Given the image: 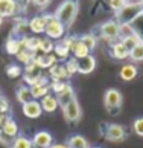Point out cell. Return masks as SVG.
<instances>
[{"label":"cell","instance_id":"277c9868","mask_svg":"<svg viewBox=\"0 0 143 148\" xmlns=\"http://www.w3.org/2000/svg\"><path fill=\"white\" fill-rule=\"evenodd\" d=\"M122 93L117 89H108L104 95V104H105V108L110 113H116L117 110H120L122 107Z\"/></svg>","mask_w":143,"mask_h":148},{"label":"cell","instance_id":"d4e9b609","mask_svg":"<svg viewBox=\"0 0 143 148\" xmlns=\"http://www.w3.org/2000/svg\"><path fill=\"white\" fill-rule=\"evenodd\" d=\"M15 95H17L18 102H21V106L31 102V101H34V96H32V92H31L29 86H20L17 89V93H15Z\"/></svg>","mask_w":143,"mask_h":148},{"label":"cell","instance_id":"8fae6325","mask_svg":"<svg viewBox=\"0 0 143 148\" xmlns=\"http://www.w3.org/2000/svg\"><path fill=\"white\" fill-rule=\"evenodd\" d=\"M32 63H35L38 67H41V69H50L53 64H57V58H55L53 55V52L52 53H44V52H37L34 53V61Z\"/></svg>","mask_w":143,"mask_h":148},{"label":"cell","instance_id":"60d3db41","mask_svg":"<svg viewBox=\"0 0 143 148\" xmlns=\"http://www.w3.org/2000/svg\"><path fill=\"white\" fill-rule=\"evenodd\" d=\"M2 23H3V17L0 15V26H2Z\"/></svg>","mask_w":143,"mask_h":148},{"label":"cell","instance_id":"f1b7e54d","mask_svg":"<svg viewBox=\"0 0 143 148\" xmlns=\"http://www.w3.org/2000/svg\"><path fill=\"white\" fill-rule=\"evenodd\" d=\"M129 58L133 60V61H143V41L139 43V45L129 52Z\"/></svg>","mask_w":143,"mask_h":148},{"label":"cell","instance_id":"1f68e13d","mask_svg":"<svg viewBox=\"0 0 143 148\" xmlns=\"http://www.w3.org/2000/svg\"><path fill=\"white\" fill-rule=\"evenodd\" d=\"M53 41L50 40V38H41V46H40V51L38 52H44V53H52L53 52Z\"/></svg>","mask_w":143,"mask_h":148},{"label":"cell","instance_id":"4dcf8cb0","mask_svg":"<svg viewBox=\"0 0 143 148\" xmlns=\"http://www.w3.org/2000/svg\"><path fill=\"white\" fill-rule=\"evenodd\" d=\"M6 75L9 76V78H18V76H21L23 75V69L20 67V66H17V64H11V66H8L6 67Z\"/></svg>","mask_w":143,"mask_h":148},{"label":"cell","instance_id":"4316f807","mask_svg":"<svg viewBox=\"0 0 143 148\" xmlns=\"http://www.w3.org/2000/svg\"><path fill=\"white\" fill-rule=\"evenodd\" d=\"M11 148H34V144H32V139L26 136H17L11 144Z\"/></svg>","mask_w":143,"mask_h":148},{"label":"cell","instance_id":"7c38bea8","mask_svg":"<svg viewBox=\"0 0 143 148\" xmlns=\"http://www.w3.org/2000/svg\"><path fill=\"white\" fill-rule=\"evenodd\" d=\"M47 20H49V14L47 15H35L29 20V29L34 34H44L46 32V26H47Z\"/></svg>","mask_w":143,"mask_h":148},{"label":"cell","instance_id":"8d00e7d4","mask_svg":"<svg viewBox=\"0 0 143 148\" xmlns=\"http://www.w3.org/2000/svg\"><path fill=\"white\" fill-rule=\"evenodd\" d=\"M9 102L8 99L5 96H0V113H3V114H8L9 113Z\"/></svg>","mask_w":143,"mask_h":148},{"label":"cell","instance_id":"603a6c76","mask_svg":"<svg viewBox=\"0 0 143 148\" xmlns=\"http://www.w3.org/2000/svg\"><path fill=\"white\" fill-rule=\"evenodd\" d=\"M137 73H139V70H137L136 66L133 63H128V64H123L122 67H120L119 76L123 81H131V79H134L137 76Z\"/></svg>","mask_w":143,"mask_h":148},{"label":"cell","instance_id":"83f0119b","mask_svg":"<svg viewBox=\"0 0 143 148\" xmlns=\"http://www.w3.org/2000/svg\"><path fill=\"white\" fill-rule=\"evenodd\" d=\"M79 40H81V43H82V45H84L87 49H89L90 52L96 47V43H97V41H96V37L93 35V34H84V35L79 37Z\"/></svg>","mask_w":143,"mask_h":148},{"label":"cell","instance_id":"9c48e42d","mask_svg":"<svg viewBox=\"0 0 143 148\" xmlns=\"http://www.w3.org/2000/svg\"><path fill=\"white\" fill-rule=\"evenodd\" d=\"M32 144H34V148H50L53 145V136L44 130L37 131L32 138Z\"/></svg>","mask_w":143,"mask_h":148},{"label":"cell","instance_id":"e0dca14e","mask_svg":"<svg viewBox=\"0 0 143 148\" xmlns=\"http://www.w3.org/2000/svg\"><path fill=\"white\" fill-rule=\"evenodd\" d=\"M49 73H50L52 81H67L70 76L67 73V69H65L64 63H57L53 64L50 69H49Z\"/></svg>","mask_w":143,"mask_h":148},{"label":"cell","instance_id":"7402d4cb","mask_svg":"<svg viewBox=\"0 0 143 148\" xmlns=\"http://www.w3.org/2000/svg\"><path fill=\"white\" fill-rule=\"evenodd\" d=\"M40 104H41L43 112H46V113H55L58 110V107H59L57 96L50 95V93H49L47 96H44L43 99H40Z\"/></svg>","mask_w":143,"mask_h":148},{"label":"cell","instance_id":"ac0fdd59","mask_svg":"<svg viewBox=\"0 0 143 148\" xmlns=\"http://www.w3.org/2000/svg\"><path fill=\"white\" fill-rule=\"evenodd\" d=\"M110 53L114 60H126L129 58V51L123 46L122 41H113L110 47Z\"/></svg>","mask_w":143,"mask_h":148},{"label":"cell","instance_id":"7bdbcfd3","mask_svg":"<svg viewBox=\"0 0 143 148\" xmlns=\"http://www.w3.org/2000/svg\"><path fill=\"white\" fill-rule=\"evenodd\" d=\"M90 148H102V147H90Z\"/></svg>","mask_w":143,"mask_h":148},{"label":"cell","instance_id":"b9f144b4","mask_svg":"<svg viewBox=\"0 0 143 148\" xmlns=\"http://www.w3.org/2000/svg\"><path fill=\"white\" fill-rule=\"evenodd\" d=\"M139 3L142 5V6H143V0H139Z\"/></svg>","mask_w":143,"mask_h":148},{"label":"cell","instance_id":"ee69618b","mask_svg":"<svg viewBox=\"0 0 143 148\" xmlns=\"http://www.w3.org/2000/svg\"><path fill=\"white\" fill-rule=\"evenodd\" d=\"M125 2H126V3H128V2H133V0H125Z\"/></svg>","mask_w":143,"mask_h":148},{"label":"cell","instance_id":"d590c367","mask_svg":"<svg viewBox=\"0 0 143 148\" xmlns=\"http://www.w3.org/2000/svg\"><path fill=\"white\" fill-rule=\"evenodd\" d=\"M110 8H111L113 11H116V12H119L120 9H122L123 6H125V0H110Z\"/></svg>","mask_w":143,"mask_h":148},{"label":"cell","instance_id":"52a82bcc","mask_svg":"<svg viewBox=\"0 0 143 148\" xmlns=\"http://www.w3.org/2000/svg\"><path fill=\"white\" fill-rule=\"evenodd\" d=\"M63 114H64V118H65L67 122H70V124L78 122V121L81 119V114H82L78 99H73L72 102H69L67 106H64L63 107Z\"/></svg>","mask_w":143,"mask_h":148},{"label":"cell","instance_id":"3957f363","mask_svg":"<svg viewBox=\"0 0 143 148\" xmlns=\"http://www.w3.org/2000/svg\"><path fill=\"white\" fill-rule=\"evenodd\" d=\"M46 37L50 40H63L65 35V26L55 18L53 14H49L47 26H46Z\"/></svg>","mask_w":143,"mask_h":148},{"label":"cell","instance_id":"ba28073f","mask_svg":"<svg viewBox=\"0 0 143 148\" xmlns=\"http://www.w3.org/2000/svg\"><path fill=\"white\" fill-rule=\"evenodd\" d=\"M104 136L111 140V142H120L126 139V130L123 125L119 124H110L105 127V131H104Z\"/></svg>","mask_w":143,"mask_h":148},{"label":"cell","instance_id":"e575fe53","mask_svg":"<svg viewBox=\"0 0 143 148\" xmlns=\"http://www.w3.org/2000/svg\"><path fill=\"white\" fill-rule=\"evenodd\" d=\"M133 130L137 136H142L143 138V118H137L133 124Z\"/></svg>","mask_w":143,"mask_h":148},{"label":"cell","instance_id":"8992f818","mask_svg":"<svg viewBox=\"0 0 143 148\" xmlns=\"http://www.w3.org/2000/svg\"><path fill=\"white\" fill-rule=\"evenodd\" d=\"M99 31H101V35L105 38V40L113 41V40H116V38H119V35H120V25L116 20H108V21L101 25Z\"/></svg>","mask_w":143,"mask_h":148},{"label":"cell","instance_id":"836d02e7","mask_svg":"<svg viewBox=\"0 0 143 148\" xmlns=\"http://www.w3.org/2000/svg\"><path fill=\"white\" fill-rule=\"evenodd\" d=\"M64 64H65V69H67L69 76L78 73V63H76V58H69Z\"/></svg>","mask_w":143,"mask_h":148},{"label":"cell","instance_id":"ffe728a7","mask_svg":"<svg viewBox=\"0 0 143 148\" xmlns=\"http://www.w3.org/2000/svg\"><path fill=\"white\" fill-rule=\"evenodd\" d=\"M5 49H6V52L9 53V55H15V57H17L21 51H25V41H23V38H14V37L9 38V40L6 41Z\"/></svg>","mask_w":143,"mask_h":148},{"label":"cell","instance_id":"f546056e","mask_svg":"<svg viewBox=\"0 0 143 148\" xmlns=\"http://www.w3.org/2000/svg\"><path fill=\"white\" fill-rule=\"evenodd\" d=\"M72 53H73V58H82V57H85V55H90L91 52L84 45H82L81 40H79V43L75 46V49H73V52H72Z\"/></svg>","mask_w":143,"mask_h":148},{"label":"cell","instance_id":"d6986e66","mask_svg":"<svg viewBox=\"0 0 143 148\" xmlns=\"http://www.w3.org/2000/svg\"><path fill=\"white\" fill-rule=\"evenodd\" d=\"M120 41H122V43H123V46L131 52V51H133V49H134L137 45H139V43H142L143 40L139 37V34H137L136 31H128L125 35H122Z\"/></svg>","mask_w":143,"mask_h":148},{"label":"cell","instance_id":"6da1fadb","mask_svg":"<svg viewBox=\"0 0 143 148\" xmlns=\"http://www.w3.org/2000/svg\"><path fill=\"white\" fill-rule=\"evenodd\" d=\"M78 2L76 0H64V2L59 5L55 11V18L58 21H61V23L65 26V28H69L72 26V23L75 21L76 15H78Z\"/></svg>","mask_w":143,"mask_h":148},{"label":"cell","instance_id":"30bf717a","mask_svg":"<svg viewBox=\"0 0 143 148\" xmlns=\"http://www.w3.org/2000/svg\"><path fill=\"white\" fill-rule=\"evenodd\" d=\"M76 63H78V73L82 75H89L96 69V58L91 53L82 58H76Z\"/></svg>","mask_w":143,"mask_h":148},{"label":"cell","instance_id":"484cf974","mask_svg":"<svg viewBox=\"0 0 143 148\" xmlns=\"http://www.w3.org/2000/svg\"><path fill=\"white\" fill-rule=\"evenodd\" d=\"M53 55H55V58H57V61H61V60H65V61H67L70 52H69L67 46H65L63 41H59L58 45H55V47H53Z\"/></svg>","mask_w":143,"mask_h":148},{"label":"cell","instance_id":"4fadbf2b","mask_svg":"<svg viewBox=\"0 0 143 148\" xmlns=\"http://www.w3.org/2000/svg\"><path fill=\"white\" fill-rule=\"evenodd\" d=\"M57 99H58V104H59V107H64V106H67L69 102H72L73 99H76V96H75V90H73V87H72L69 83H65V86L63 87V90L61 92H58L57 95Z\"/></svg>","mask_w":143,"mask_h":148},{"label":"cell","instance_id":"5b68a950","mask_svg":"<svg viewBox=\"0 0 143 148\" xmlns=\"http://www.w3.org/2000/svg\"><path fill=\"white\" fill-rule=\"evenodd\" d=\"M23 78H25V83L27 86H34L37 83H40V81L44 78L43 76V69L38 67V66L35 63H31L25 66V70H23Z\"/></svg>","mask_w":143,"mask_h":148},{"label":"cell","instance_id":"2e32d148","mask_svg":"<svg viewBox=\"0 0 143 148\" xmlns=\"http://www.w3.org/2000/svg\"><path fill=\"white\" fill-rule=\"evenodd\" d=\"M17 0H0V15L2 17H14L18 12Z\"/></svg>","mask_w":143,"mask_h":148},{"label":"cell","instance_id":"7a4b0ae2","mask_svg":"<svg viewBox=\"0 0 143 148\" xmlns=\"http://www.w3.org/2000/svg\"><path fill=\"white\" fill-rule=\"evenodd\" d=\"M143 15V6L139 2H128L125 6L116 12V21L120 26H129L134 20Z\"/></svg>","mask_w":143,"mask_h":148},{"label":"cell","instance_id":"f35d334b","mask_svg":"<svg viewBox=\"0 0 143 148\" xmlns=\"http://www.w3.org/2000/svg\"><path fill=\"white\" fill-rule=\"evenodd\" d=\"M9 118H11L9 114H3V113H0V128L3 127V124L6 122V121H8Z\"/></svg>","mask_w":143,"mask_h":148},{"label":"cell","instance_id":"44dd1931","mask_svg":"<svg viewBox=\"0 0 143 148\" xmlns=\"http://www.w3.org/2000/svg\"><path fill=\"white\" fill-rule=\"evenodd\" d=\"M0 133L5 134V136H8L9 139H15L18 136V124L15 122V121L12 118H9L6 122L3 124V127L0 128Z\"/></svg>","mask_w":143,"mask_h":148},{"label":"cell","instance_id":"5bb4252c","mask_svg":"<svg viewBox=\"0 0 143 148\" xmlns=\"http://www.w3.org/2000/svg\"><path fill=\"white\" fill-rule=\"evenodd\" d=\"M23 114L26 118H29V119H37V118H40L41 114H43V108H41V104L40 101H31V102H27V104H23Z\"/></svg>","mask_w":143,"mask_h":148},{"label":"cell","instance_id":"cb8c5ba5","mask_svg":"<svg viewBox=\"0 0 143 148\" xmlns=\"http://www.w3.org/2000/svg\"><path fill=\"white\" fill-rule=\"evenodd\" d=\"M67 147L69 148H90V144L84 136L73 134L67 139Z\"/></svg>","mask_w":143,"mask_h":148},{"label":"cell","instance_id":"ab89813d","mask_svg":"<svg viewBox=\"0 0 143 148\" xmlns=\"http://www.w3.org/2000/svg\"><path fill=\"white\" fill-rule=\"evenodd\" d=\"M50 148H69L67 144H53Z\"/></svg>","mask_w":143,"mask_h":148},{"label":"cell","instance_id":"9a60e30c","mask_svg":"<svg viewBox=\"0 0 143 148\" xmlns=\"http://www.w3.org/2000/svg\"><path fill=\"white\" fill-rule=\"evenodd\" d=\"M49 90H50V84L47 83L46 78H43L40 83L31 86L32 96H34V99H37V101H40V99H43L44 96H47V95H49Z\"/></svg>","mask_w":143,"mask_h":148},{"label":"cell","instance_id":"74e56055","mask_svg":"<svg viewBox=\"0 0 143 148\" xmlns=\"http://www.w3.org/2000/svg\"><path fill=\"white\" fill-rule=\"evenodd\" d=\"M34 5H37L38 8H46L49 3H50V0H32Z\"/></svg>","mask_w":143,"mask_h":148},{"label":"cell","instance_id":"d6a6232c","mask_svg":"<svg viewBox=\"0 0 143 148\" xmlns=\"http://www.w3.org/2000/svg\"><path fill=\"white\" fill-rule=\"evenodd\" d=\"M17 58H18L20 63H23L25 66H27V64H31L32 61H34V53L25 49V51H21L18 55H17Z\"/></svg>","mask_w":143,"mask_h":148}]
</instances>
